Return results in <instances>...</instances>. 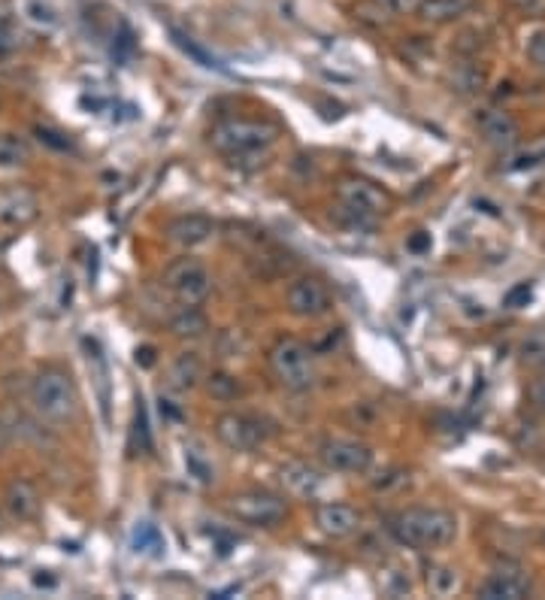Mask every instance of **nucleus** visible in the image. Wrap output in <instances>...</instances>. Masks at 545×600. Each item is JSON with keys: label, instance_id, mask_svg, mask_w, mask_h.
I'll use <instances>...</instances> for the list:
<instances>
[{"label": "nucleus", "instance_id": "15", "mask_svg": "<svg viewBox=\"0 0 545 600\" xmlns=\"http://www.w3.org/2000/svg\"><path fill=\"white\" fill-rule=\"evenodd\" d=\"M279 479H282L288 494L303 497V500H318L324 494V485H327L324 476L315 467L303 464V461H285L279 467Z\"/></svg>", "mask_w": 545, "mask_h": 600}, {"label": "nucleus", "instance_id": "2", "mask_svg": "<svg viewBox=\"0 0 545 600\" xmlns=\"http://www.w3.org/2000/svg\"><path fill=\"white\" fill-rule=\"evenodd\" d=\"M391 531L397 534L400 543L430 552V549H443L458 537V519L449 510H436V507H409L391 519Z\"/></svg>", "mask_w": 545, "mask_h": 600}, {"label": "nucleus", "instance_id": "9", "mask_svg": "<svg viewBox=\"0 0 545 600\" xmlns=\"http://www.w3.org/2000/svg\"><path fill=\"white\" fill-rule=\"evenodd\" d=\"M215 437L234 452H255L267 443V428L261 419L246 413H225L215 422Z\"/></svg>", "mask_w": 545, "mask_h": 600}, {"label": "nucleus", "instance_id": "23", "mask_svg": "<svg viewBox=\"0 0 545 600\" xmlns=\"http://www.w3.org/2000/svg\"><path fill=\"white\" fill-rule=\"evenodd\" d=\"M518 355H521V361H524L527 367H533V370H542V373H545V328H539V331H530V334L521 340V346H518Z\"/></svg>", "mask_w": 545, "mask_h": 600}, {"label": "nucleus", "instance_id": "8", "mask_svg": "<svg viewBox=\"0 0 545 600\" xmlns=\"http://www.w3.org/2000/svg\"><path fill=\"white\" fill-rule=\"evenodd\" d=\"M337 200L355 222H373L388 210V194L367 179H343L337 188Z\"/></svg>", "mask_w": 545, "mask_h": 600}, {"label": "nucleus", "instance_id": "4", "mask_svg": "<svg viewBox=\"0 0 545 600\" xmlns=\"http://www.w3.org/2000/svg\"><path fill=\"white\" fill-rule=\"evenodd\" d=\"M270 370L288 391H309L318 379L312 349L294 337L276 340V346L270 349Z\"/></svg>", "mask_w": 545, "mask_h": 600}, {"label": "nucleus", "instance_id": "39", "mask_svg": "<svg viewBox=\"0 0 545 600\" xmlns=\"http://www.w3.org/2000/svg\"><path fill=\"white\" fill-rule=\"evenodd\" d=\"M0 528H4V519H0Z\"/></svg>", "mask_w": 545, "mask_h": 600}, {"label": "nucleus", "instance_id": "22", "mask_svg": "<svg viewBox=\"0 0 545 600\" xmlns=\"http://www.w3.org/2000/svg\"><path fill=\"white\" fill-rule=\"evenodd\" d=\"M31 161V146L19 134H0V167H22Z\"/></svg>", "mask_w": 545, "mask_h": 600}, {"label": "nucleus", "instance_id": "24", "mask_svg": "<svg viewBox=\"0 0 545 600\" xmlns=\"http://www.w3.org/2000/svg\"><path fill=\"white\" fill-rule=\"evenodd\" d=\"M170 328L179 337H200L206 331V319L197 313V307H182V313L170 322Z\"/></svg>", "mask_w": 545, "mask_h": 600}, {"label": "nucleus", "instance_id": "34", "mask_svg": "<svg viewBox=\"0 0 545 600\" xmlns=\"http://www.w3.org/2000/svg\"><path fill=\"white\" fill-rule=\"evenodd\" d=\"M527 404H530L536 413H542V416H545V373L527 385Z\"/></svg>", "mask_w": 545, "mask_h": 600}, {"label": "nucleus", "instance_id": "10", "mask_svg": "<svg viewBox=\"0 0 545 600\" xmlns=\"http://www.w3.org/2000/svg\"><path fill=\"white\" fill-rule=\"evenodd\" d=\"M285 300H288V310L300 319H321L331 313V291L315 276H297L288 285Z\"/></svg>", "mask_w": 545, "mask_h": 600}, {"label": "nucleus", "instance_id": "29", "mask_svg": "<svg viewBox=\"0 0 545 600\" xmlns=\"http://www.w3.org/2000/svg\"><path fill=\"white\" fill-rule=\"evenodd\" d=\"M503 4L521 19H545V0H503Z\"/></svg>", "mask_w": 545, "mask_h": 600}, {"label": "nucleus", "instance_id": "19", "mask_svg": "<svg viewBox=\"0 0 545 600\" xmlns=\"http://www.w3.org/2000/svg\"><path fill=\"white\" fill-rule=\"evenodd\" d=\"M131 546L137 555H149V558H161L167 552V540L161 528L152 522H137V528L131 531Z\"/></svg>", "mask_w": 545, "mask_h": 600}, {"label": "nucleus", "instance_id": "27", "mask_svg": "<svg viewBox=\"0 0 545 600\" xmlns=\"http://www.w3.org/2000/svg\"><path fill=\"white\" fill-rule=\"evenodd\" d=\"M421 0H373V7L385 19H400V16H415Z\"/></svg>", "mask_w": 545, "mask_h": 600}, {"label": "nucleus", "instance_id": "1", "mask_svg": "<svg viewBox=\"0 0 545 600\" xmlns=\"http://www.w3.org/2000/svg\"><path fill=\"white\" fill-rule=\"evenodd\" d=\"M212 149L231 164H261L273 152L279 131L270 122L255 119H225L212 128Z\"/></svg>", "mask_w": 545, "mask_h": 600}, {"label": "nucleus", "instance_id": "36", "mask_svg": "<svg viewBox=\"0 0 545 600\" xmlns=\"http://www.w3.org/2000/svg\"><path fill=\"white\" fill-rule=\"evenodd\" d=\"M409 246H412L415 252H421V249H430V237L421 231V237H412V243H409Z\"/></svg>", "mask_w": 545, "mask_h": 600}, {"label": "nucleus", "instance_id": "16", "mask_svg": "<svg viewBox=\"0 0 545 600\" xmlns=\"http://www.w3.org/2000/svg\"><path fill=\"white\" fill-rule=\"evenodd\" d=\"M167 240L182 246V249H197L203 246L212 234H215V222L209 216L200 213H188V216H176L167 228H164Z\"/></svg>", "mask_w": 545, "mask_h": 600}, {"label": "nucleus", "instance_id": "38", "mask_svg": "<svg viewBox=\"0 0 545 600\" xmlns=\"http://www.w3.org/2000/svg\"><path fill=\"white\" fill-rule=\"evenodd\" d=\"M4 19H7V13H4V10H0V25H4Z\"/></svg>", "mask_w": 545, "mask_h": 600}, {"label": "nucleus", "instance_id": "20", "mask_svg": "<svg viewBox=\"0 0 545 600\" xmlns=\"http://www.w3.org/2000/svg\"><path fill=\"white\" fill-rule=\"evenodd\" d=\"M424 579L433 597H452L461 591V573L449 564H430Z\"/></svg>", "mask_w": 545, "mask_h": 600}, {"label": "nucleus", "instance_id": "37", "mask_svg": "<svg viewBox=\"0 0 545 600\" xmlns=\"http://www.w3.org/2000/svg\"><path fill=\"white\" fill-rule=\"evenodd\" d=\"M143 364H152V349H143Z\"/></svg>", "mask_w": 545, "mask_h": 600}, {"label": "nucleus", "instance_id": "14", "mask_svg": "<svg viewBox=\"0 0 545 600\" xmlns=\"http://www.w3.org/2000/svg\"><path fill=\"white\" fill-rule=\"evenodd\" d=\"M315 525L324 537L334 540H346L361 528V516L349 507V504H318L315 507Z\"/></svg>", "mask_w": 545, "mask_h": 600}, {"label": "nucleus", "instance_id": "5", "mask_svg": "<svg viewBox=\"0 0 545 600\" xmlns=\"http://www.w3.org/2000/svg\"><path fill=\"white\" fill-rule=\"evenodd\" d=\"M164 288L179 300L182 307H200L212 291V276L203 261L179 258L164 270Z\"/></svg>", "mask_w": 545, "mask_h": 600}, {"label": "nucleus", "instance_id": "18", "mask_svg": "<svg viewBox=\"0 0 545 600\" xmlns=\"http://www.w3.org/2000/svg\"><path fill=\"white\" fill-rule=\"evenodd\" d=\"M470 10H473V0H421L415 16L424 25H449L467 16Z\"/></svg>", "mask_w": 545, "mask_h": 600}, {"label": "nucleus", "instance_id": "32", "mask_svg": "<svg viewBox=\"0 0 545 600\" xmlns=\"http://www.w3.org/2000/svg\"><path fill=\"white\" fill-rule=\"evenodd\" d=\"M542 161H545V146H536V149H530V152L515 155V158L506 164V170L515 173V170H524V167H536V164H542Z\"/></svg>", "mask_w": 545, "mask_h": 600}, {"label": "nucleus", "instance_id": "30", "mask_svg": "<svg viewBox=\"0 0 545 600\" xmlns=\"http://www.w3.org/2000/svg\"><path fill=\"white\" fill-rule=\"evenodd\" d=\"M209 391H212V397L231 400V397H237V394H240V385H237V379H234V376L215 373V376H209Z\"/></svg>", "mask_w": 545, "mask_h": 600}, {"label": "nucleus", "instance_id": "26", "mask_svg": "<svg viewBox=\"0 0 545 600\" xmlns=\"http://www.w3.org/2000/svg\"><path fill=\"white\" fill-rule=\"evenodd\" d=\"M185 467H188V473H191L200 485H209V482L215 479L212 461H209L197 446H188V449H185Z\"/></svg>", "mask_w": 545, "mask_h": 600}, {"label": "nucleus", "instance_id": "21", "mask_svg": "<svg viewBox=\"0 0 545 600\" xmlns=\"http://www.w3.org/2000/svg\"><path fill=\"white\" fill-rule=\"evenodd\" d=\"M200 379H203V367H200L197 355L185 352V355H179V358L170 364V385H173V388L188 391V388H194Z\"/></svg>", "mask_w": 545, "mask_h": 600}, {"label": "nucleus", "instance_id": "25", "mask_svg": "<svg viewBox=\"0 0 545 600\" xmlns=\"http://www.w3.org/2000/svg\"><path fill=\"white\" fill-rule=\"evenodd\" d=\"M170 34H173V43H176V46H179V49H182L185 55H191V58H194V61H197L200 67H206V70H225V67L218 64V61H215V58H212V55H209V52H206L203 46H197V43H194V40H191L188 34H182V31H176V28H173Z\"/></svg>", "mask_w": 545, "mask_h": 600}, {"label": "nucleus", "instance_id": "17", "mask_svg": "<svg viewBox=\"0 0 545 600\" xmlns=\"http://www.w3.org/2000/svg\"><path fill=\"white\" fill-rule=\"evenodd\" d=\"M4 510L16 522H31L40 513V491L28 479H13L4 491Z\"/></svg>", "mask_w": 545, "mask_h": 600}, {"label": "nucleus", "instance_id": "33", "mask_svg": "<svg viewBox=\"0 0 545 600\" xmlns=\"http://www.w3.org/2000/svg\"><path fill=\"white\" fill-rule=\"evenodd\" d=\"M527 58L545 73V31H533L527 37Z\"/></svg>", "mask_w": 545, "mask_h": 600}, {"label": "nucleus", "instance_id": "13", "mask_svg": "<svg viewBox=\"0 0 545 600\" xmlns=\"http://www.w3.org/2000/svg\"><path fill=\"white\" fill-rule=\"evenodd\" d=\"M530 591H533V582L521 567H497L479 585L482 600H524L530 597Z\"/></svg>", "mask_w": 545, "mask_h": 600}, {"label": "nucleus", "instance_id": "6", "mask_svg": "<svg viewBox=\"0 0 545 600\" xmlns=\"http://www.w3.org/2000/svg\"><path fill=\"white\" fill-rule=\"evenodd\" d=\"M228 513L252 528H276L288 516L285 497L270 491H240L228 500Z\"/></svg>", "mask_w": 545, "mask_h": 600}, {"label": "nucleus", "instance_id": "28", "mask_svg": "<svg viewBox=\"0 0 545 600\" xmlns=\"http://www.w3.org/2000/svg\"><path fill=\"white\" fill-rule=\"evenodd\" d=\"M19 43H22V34H19L16 22L7 16L4 25H0V58H10L19 49Z\"/></svg>", "mask_w": 545, "mask_h": 600}, {"label": "nucleus", "instance_id": "3", "mask_svg": "<svg viewBox=\"0 0 545 600\" xmlns=\"http://www.w3.org/2000/svg\"><path fill=\"white\" fill-rule=\"evenodd\" d=\"M31 404L43 422L64 425L79 410V394L64 370H43L31 385Z\"/></svg>", "mask_w": 545, "mask_h": 600}, {"label": "nucleus", "instance_id": "7", "mask_svg": "<svg viewBox=\"0 0 545 600\" xmlns=\"http://www.w3.org/2000/svg\"><path fill=\"white\" fill-rule=\"evenodd\" d=\"M318 461L327 473L340 476H361L373 467V452L367 443L355 437H327L318 446Z\"/></svg>", "mask_w": 545, "mask_h": 600}, {"label": "nucleus", "instance_id": "12", "mask_svg": "<svg viewBox=\"0 0 545 600\" xmlns=\"http://www.w3.org/2000/svg\"><path fill=\"white\" fill-rule=\"evenodd\" d=\"M476 128H479L482 140L491 149H497V152H512L521 143L518 122L506 110H500V107H482L476 113Z\"/></svg>", "mask_w": 545, "mask_h": 600}, {"label": "nucleus", "instance_id": "11", "mask_svg": "<svg viewBox=\"0 0 545 600\" xmlns=\"http://www.w3.org/2000/svg\"><path fill=\"white\" fill-rule=\"evenodd\" d=\"M40 216V200L28 185L0 188V228H25Z\"/></svg>", "mask_w": 545, "mask_h": 600}, {"label": "nucleus", "instance_id": "35", "mask_svg": "<svg viewBox=\"0 0 545 600\" xmlns=\"http://www.w3.org/2000/svg\"><path fill=\"white\" fill-rule=\"evenodd\" d=\"M518 300H530V288H527V285H518L515 291H509L506 307H518Z\"/></svg>", "mask_w": 545, "mask_h": 600}, {"label": "nucleus", "instance_id": "31", "mask_svg": "<svg viewBox=\"0 0 545 600\" xmlns=\"http://www.w3.org/2000/svg\"><path fill=\"white\" fill-rule=\"evenodd\" d=\"M134 446H140V449H149V446H152V434H149V419H146L143 400L137 404V413H134Z\"/></svg>", "mask_w": 545, "mask_h": 600}]
</instances>
